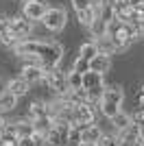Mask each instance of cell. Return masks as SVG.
Here are the masks:
<instances>
[{"label":"cell","instance_id":"obj_1","mask_svg":"<svg viewBox=\"0 0 144 146\" xmlns=\"http://www.w3.org/2000/svg\"><path fill=\"white\" fill-rule=\"evenodd\" d=\"M44 83H46L48 90L55 92L59 98H66L68 94H70V85H68V72H63L61 68L46 72V76H44Z\"/></svg>","mask_w":144,"mask_h":146},{"label":"cell","instance_id":"obj_2","mask_svg":"<svg viewBox=\"0 0 144 146\" xmlns=\"http://www.w3.org/2000/svg\"><path fill=\"white\" fill-rule=\"evenodd\" d=\"M42 26H46L48 31H53V33H59L68 26V11L66 9H61V7H50L48 13L44 15L42 20Z\"/></svg>","mask_w":144,"mask_h":146},{"label":"cell","instance_id":"obj_3","mask_svg":"<svg viewBox=\"0 0 144 146\" xmlns=\"http://www.w3.org/2000/svg\"><path fill=\"white\" fill-rule=\"evenodd\" d=\"M48 2L46 0H24V5H22V15H26V18L35 24V22H39L42 24V20L44 15L48 13Z\"/></svg>","mask_w":144,"mask_h":146},{"label":"cell","instance_id":"obj_4","mask_svg":"<svg viewBox=\"0 0 144 146\" xmlns=\"http://www.w3.org/2000/svg\"><path fill=\"white\" fill-rule=\"evenodd\" d=\"M74 124L79 127H90L94 124V118H96V109L92 103H83V105H74Z\"/></svg>","mask_w":144,"mask_h":146},{"label":"cell","instance_id":"obj_5","mask_svg":"<svg viewBox=\"0 0 144 146\" xmlns=\"http://www.w3.org/2000/svg\"><path fill=\"white\" fill-rule=\"evenodd\" d=\"M11 31L20 42H26L29 35L33 33V22H31L26 15H13L11 18Z\"/></svg>","mask_w":144,"mask_h":146},{"label":"cell","instance_id":"obj_6","mask_svg":"<svg viewBox=\"0 0 144 146\" xmlns=\"http://www.w3.org/2000/svg\"><path fill=\"white\" fill-rule=\"evenodd\" d=\"M0 44L9 46V48H15L20 44V39L11 31V20H7V18H0Z\"/></svg>","mask_w":144,"mask_h":146},{"label":"cell","instance_id":"obj_7","mask_svg":"<svg viewBox=\"0 0 144 146\" xmlns=\"http://www.w3.org/2000/svg\"><path fill=\"white\" fill-rule=\"evenodd\" d=\"M122 100H125V90H122V85L114 83V85H107V87H105V94H103V100H101V103H107V105H116V107H120V105H122Z\"/></svg>","mask_w":144,"mask_h":146},{"label":"cell","instance_id":"obj_8","mask_svg":"<svg viewBox=\"0 0 144 146\" xmlns=\"http://www.w3.org/2000/svg\"><path fill=\"white\" fill-rule=\"evenodd\" d=\"M103 135H105V131H103L98 124H90V127H83L81 142L87 144V146H98V142L103 140Z\"/></svg>","mask_w":144,"mask_h":146},{"label":"cell","instance_id":"obj_9","mask_svg":"<svg viewBox=\"0 0 144 146\" xmlns=\"http://www.w3.org/2000/svg\"><path fill=\"white\" fill-rule=\"evenodd\" d=\"M20 76H22L26 83H44V76H46V70L39 66H22V72H20Z\"/></svg>","mask_w":144,"mask_h":146},{"label":"cell","instance_id":"obj_10","mask_svg":"<svg viewBox=\"0 0 144 146\" xmlns=\"http://www.w3.org/2000/svg\"><path fill=\"white\" fill-rule=\"evenodd\" d=\"M109 124H111V133H122V131H127V129L133 124V116L131 113H127V111H120L118 116H114L111 120H109Z\"/></svg>","mask_w":144,"mask_h":146},{"label":"cell","instance_id":"obj_11","mask_svg":"<svg viewBox=\"0 0 144 146\" xmlns=\"http://www.w3.org/2000/svg\"><path fill=\"white\" fill-rule=\"evenodd\" d=\"M7 92H9V94H13L15 98H22V96H26V94L31 92V83H26L22 76L9 79V83H7Z\"/></svg>","mask_w":144,"mask_h":146},{"label":"cell","instance_id":"obj_12","mask_svg":"<svg viewBox=\"0 0 144 146\" xmlns=\"http://www.w3.org/2000/svg\"><path fill=\"white\" fill-rule=\"evenodd\" d=\"M13 124H15V133H18L20 140H22V137H33V135H35L33 120H29V118H18Z\"/></svg>","mask_w":144,"mask_h":146},{"label":"cell","instance_id":"obj_13","mask_svg":"<svg viewBox=\"0 0 144 146\" xmlns=\"http://www.w3.org/2000/svg\"><path fill=\"white\" fill-rule=\"evenodd\" d=\"M101 55L98 52V46H96V42H83L81 46H79V57H83L85 61H94L96 57Z\"/></svg>","mask_w":144,"mask_h":146},{"label":"cell","instance_id":"obj_14","mask_svg":"<svg viewBox=\"0 0 144 146\" xmlns=\"http://www.w3.org/2000/svg\"><path fill=\"white\" fill-rule=\"evenodd\" d=\"M90 66H92V72L107 74L109 70H111V57H109V55H98V57L90 63Z\"/></svg>","mask_w":144,"mask_h":146},{"label":"cell","instance_id":"obj_15","mask_svg":"<svg viewBox=\"0 0 144 146\" xmlns=\"http://www.w3.org/2000/svg\"><path fill=\"white\" fill-rule=\"evenodd\" d=\"M18 107V98L9 94V92H2L0 94V113H11Z\"/></svg>","mask_w":144,"mask_h":146},{"label":"cell","instance_id":"obj_16","mask_svg":"<svg viewBox=\"0 0 144 146\" xmlns=\"http://www.w3.org/2000/svg\"><path fill=\"white\" fill-rule=\"evenodd\" d=\"M90 33H92V37H96V42H98V39H103V37H107V33H109V22H105V20H101V18H96L94 22H92V26H90Z\"/></svg>","mask_w":144,"mask_h":146},{"label":"cell","instance_id":"obj_17","mask_svg":"<svg viewBox=\"0 0 144 146\" xmlns=\"http://www.w3.org/2000/svg\"><path fill=\"white\" fill-rule=\"evenodd\" d=\"M96 18H98V9H87V11L77 13V22H79V26H87V29L92 26V22H94Z\"/></svg>","mask_w":144,"mask_h":146},{"label":"cell","instance_id":"obj_18","mask_svg":"<svg viewBox=\"0 0 144 146\" xmlns=\"http://www.w3.org/2000/svg\"><path fill=\"white\" fill-rule=\"evenodd\" d=\"M98 18L105 20V22H114V20H116V7L103 2V5L98 7Z\"/></svg>","mask_w":144,"mask_h":146},{"label":"cell","instance_id":"obj_19","mask_svg":"<svg viewBox=\"0 0 144 146\" xmlns=\"http://www.w3.org/2000/svg\"><path fill=\"white\" fill-rule=\"evenodd\" d=\"M68 85H70V92L83 90V74H79L77 70H70L68 72Z\"/></svg>","mask_w":144,"mask_h":146},{"label":"cell","instance_id":"obj_20","mask_svg":"<svg viewBox=\"0 0 144 146\" xmlns=\"http://www.w3.org/2000/svg\"><path fill=\"white\" fill-rule=\"evenodd\" d=\"M96 46H98V52H101V55H114V52H116V48H114V44H111V39H109V37L98 39V42H96Z\"/></svg>","mask_w":144,"mask_h":146},{"label":"cell","instance_id":"obj_21","mask_svg":"<svg viewBox=\"0 0 144 146\" xmlns=\"http://www.w3.org/2000/svg\"><path fill=\"white\" fill-rule=\"evenodd\" d=\"M72 70H77L79 74H87V72H92V66H90V61H85L83 57H77L74 63H72Z\"/></svg>","mask_w":144,"mask_h":146},{"label":"cell","instance_id":"obj_22","mask_svg":"<svg viewBox=\"0 0 144 146\" xmlns=\"http://www.w3.org/2000/svg\"><path fill=\"white\" fill-rule=\"evenodd\" d=\"M133 124H138V127L144 129V109L133 111Z\"/></svg>","mask_w":144,"mask_h":146},{"label":"cell","instance_id":"obj_23","mask_svg":"<svg viewBox=\"0 0 144 146\" xmlns=\"http://www.w3.org/2000/svg\"><path fill=\"white\" fill-rule=\"evenodd\" d=\"M18 146H39L35 140V135L33 137H22V140H18Z\"/></svg>","mask_w":144,"mask_h":146},{"label":"cell","instance_id":"obj_24","mask_svg":"<svg viewBox=\"0 0 144 146\" xmlns=\"http://www.w3.org/2000/svg\"><path fill=\"white\" fill-rule=\"evenodd\" d=\"M7 124H9V122H7V120H5V116L0 113V135H2V131L7 129Z\"/></svg>","mask_w":144,"mask_h":146}]
</instances>
